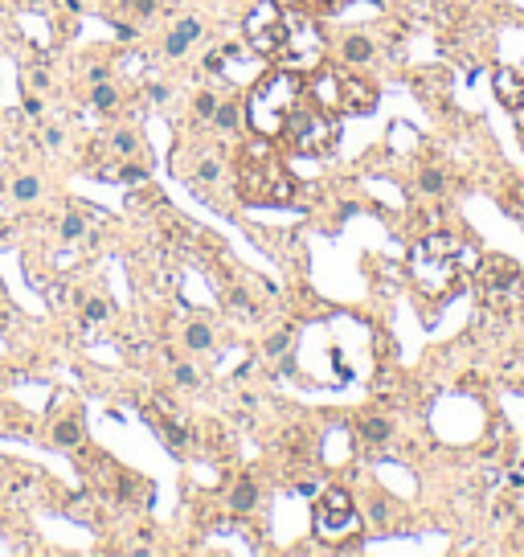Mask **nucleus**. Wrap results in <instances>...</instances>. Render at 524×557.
Segmentation results:
<instances>
[{
	"instance_id": "obj_2",
	"label": "nucleus",
	"mask_w": 524,
	"mask_h": 557,
	"mask_svg": "<svg viewBox=\"0 0 524 557\" xmlns=\"http://www.w3.org/2000/svg\"><path fill=\"white\" fill-rule=\"evenodd\" d=\"M308 95V82L299 70H271L262 74V82L246 98V123L262 140H283V127L291 111L299 107V98Z\"/></svg>"
},
{
	"instance_id": "obj_7",
	"label": "nucleus",
	"mask_w": 524,
	"mask_h": 557,
	"mask_svg": "<svg viewBox=\"0 0 524 557\" xmlns=\"http://www.w3.org/2000/svg\"><path fill=\"white\" fill-rule=\"evenodd\" d=\"M336 82H340V111H357V115L373 111L377 90L365 78H357V74H336Z\"/></svg>"
},
{
	"instance_id": "obj_10",
	"label": "nucleus",
	"mask_w": 524,
	"mask_h": 557,
	"mask_svg": "<svg viewBox=\"0 0 524 557\" xmlns=\"http://www.w3.org/2000/svg\"><path fill=\"white\" fill-rule=\"evenodd\" d=\"M258 500H262V488L250 479V475H242V479L234 484V491H229V508H234V512H250Z\"/></svg>"
},
{
	"instance_id": "obj_9",
	"label": "nucleus",
	"mask_w": 524,
	"mask_h": 557,
	"mask_svg": "<svg viewBox=\"0 0 524 557\" xmlns=\"http://www.w3.org/2000/svg\"><path fill=\"white\" fill-rule=\"evenodd\" d=\"M197 37H201V25H197L193 16H184L177 29L164 37V53H168V58H184V53H189V46H193Z\"/></svg>"
},
{
	"instance_id": "obj_3",
	"label": "nucleus",
	"mask_w": 524,
	"mask_h": 557,
	"mask_svg": "<svg viewBox=\"0 0 524 557\" xmlns=\"http://www.w3.org/2000/svg\"><path fill=\"white\" fill-rule=\"evenodd\" d=\"M283 140H291V147L299 156H324L336 144V123H332V115L320 103H303L299 98V107L291 111L287 127H283Z\"/></svg>"
},
{
	"instance_id": "obj_17",
	"label": "nucleus",
	"mask_w": 524,
	"mask_h": 557,
	"mask_svg": "<svg viewBox=\"0 0 524 557\" xmlns=\"http://www.w3.org/2000/svg\"><path fill=\"white\" fill-rule=\"evenodd\" d=\"M53 442H58V447H78L82 442V418L78 414H70L66 422L53 426Z\"/></svg>"
},
{
	"instance_id": "obj_28",
	"label": "nucleus",
	"mask_w": 524,
	"mask_h": 557,
	"mask_svg": "<svg viewBox=\"0 0 524 557\" xmlns=\"http://www.w3.org/2000/svg\"><path fill=\"white\" fill-rule=\"evenodd\" d=\"M127 16H152L156 13V0H123Z\"/></svg>"
},
{
	"instance_id": "obj_23",
	"label": "nucleus",
	"mask_w": 524,
	"mask_h": 557,
	"mask_svg": "<svg viewBox=\"0 0 524 557\" xmlns=\"http://www.w3.org/2000/svg\"><path fill=\"white\" fill-rule=\"evenodd\" d=\"M82 234H86V222H82V213H70V217H62V242H78Z\"/></svg>"
},
{
	"instance_id": "obj_20",
	"label": "nucleus",
	"mask_w": 524,
	"mask_h": 557,
	"mask_svg": "<svg viewBox=\"0 0 524 557\" xmlns=\"http://www.w3.org/2000/svg\"><path fill=\"white\" fill-rule=\"evenodd\" d=\"M13 197H16V201H21V205H29V201H37V197H41V180H37V177H29V172H25V177H16V184H13Z\"/></svg>"
},
{
	"instance_id": "obj_24",
	"label": "nucleus",
	"mask_w": 524,
	"mask_h": 557,
	"mask_svg": "<svg viewBox=\"0 0 524 557\" xmlns=\"http://www.w3.org/2000/svg\"><path fill=\"white\" fill-rule=\"evenodd\" d=\"M115 180H127V184H144L147 180V168L144 164H123V168H119V172H115Z\"/></svg>"
},
{
	"instance_id": "obj_4",
	"label": "nucleus",
	"mask_w": 524,
	"mask_h": 557,
	"mask_svg": "<svg viewBox=\"0 0 524 557\" xmlns=\"http://www.w3.org/2000/svg\"><path fill=\"white\" fill-rule=\"evenodd\" d=\"M475 283H479V295L491 311H512L520 308V295H524V278L520 266L504 254H491L475 266Z\"/></svg>"
},
{
	"instance_id": "obj_15",
	"label": "nucleus",
	"mask_w": 524,
	"mask_h": 557,
	"mask_svg": "<svg viewBox=\"0 0 524 557\" xmlns=\"http://www.w3.org/2000/svg\"><path fill=\"white\" fill-rule=\"evenodd\" d=\"M226 177V160L221 156H201L193 168V180L197 184H217V180Z\"/></svg>"
},
{
	"instance_id": "obj_1",
	"label": "nucleus",
	"mask_w": 524,
	"mask_h": 557,
	"mask_svg": "<svg viewBox=\"0 0 524 557\" xmlns=\"http://www.w3.org/2000/svg\"><path fill=\"white\" fill-rule=\"evenodd\" d=\"M463 262H471L467 246L451 234H430L409 250V275L426 299H451L463 283Z\"/></svg>"
},
{
	"instance_id": "obj_35",
	"label": "nucleus",
	"mask_w": 524,
	"mask_h": 557,
	"mask_svg": "<svg viewBox=\"0 0 524 557\" xmlns=\"http://www.w3.org/2000/svg\"><path fill=\"white\" fill-rule=\"evenodd\" d=\"M25 4H46V0H25Z\"/></svg>"
},
{
	"instance_id": "obj_11",
	"label": "nucleus",
	"mask_w": 524,
	"mask_h": 557,
	"mask_svg": "<svg viewBox=\"0 0 524 557\" xmlns=\"http://www.w3.org/2000/svg\"><path fill=\"white\" fill-rule=\"evenodd\" d=\"M340 53H344V62H352V66H369L377 58V46L369 41V37H360V33H352V37H344V46H340Z\"/></svg>"
},
{
	"instance_id": "obj_16",
	"label": "nucleus",
	"mask_w": 524,
	"mask_h": 557,
	"mask_svg": "<svg viewBox=\"0 0 524 557\" xmlns=\"http://www.w3.org/2000/svg\"><path fill=\"white\" fill-rule=\"evenodd\" d=\"M360 439L373 442V447H381V442L393 439V422H389V418H365V422H360Z\"/></svg>"
},
{
	"instance_id": "obj_30",
	"label": "nucleus",
	"mask_w": 524,
	"mask_h": 557,
	"mask_svg": "<svg viewBox=\"0 0 524 557\" xmlns=\"http://www.w3.org/2000/svg\"><path fill=\"white\" fill-rule=\"evenodd\" d=\"M41 140H46V147H62L66 144V131L62 127H46V131H41Z\"/></svg>"
},
{
	"instance_id": "obj_14",
	"label": "nucleus",
	"mask_w": 524,
	"mask_h": 557,
	"mask_svg": "<svg viewBox=\"0 0 524 557\" xmlns=\"http://www.w3.org/2000/svg\"><path fill=\"white\" fill-rule=\"evenodd\" d=\"M90 107H95L98 115H111L115 107H119V90H115V82H111V78L95 82V90H90Z\"/></svg>"
},
{
	"instance_id": "obj_5",
	"label": "nucleus",
	"mask_w": 524,
	"mask_h": 557,
	"mask_svg": "<svg viewBox=\"0 0 524 557\" xmlns=\"http://www.w3.org/2000/svg\"><path fill=\"white\" fill-rule=\"evenodd\" d=\"M238 189H242L246 201H287L291 197V180L287 172L278 168L271 156H266V147H262V160L258 152H250L238 168Z\"/></svg>"
},
{
	"instance_id": "obj_6",
	"label": "nucleus",
	"mask_w": 524,
	"mask_h": 557,
	"mask_svg": "<svg viewBox=\"0 0 524 557\" xmlns=\"http://www.w3.org/2000/svg\"><path fill=\"white\" fill-rule=\"evenodd\" d=\"M311 521H315V537H324V541H340V537H357L360 533L357 504H352V496L344 488L320 491V500L311 508Z\"/></svg>"
},
{
	"instance_id": "obj_21",
	"label": "nucleus",
	"mask_w": 524,
	"mask_h": 557,
	"mask_svg": "<svg viewBox=\"0 0 524 557\" xmlns=\"http://www.w3.org/2000/svg\"><path fill=\"white\" fill-rule=\"evenodd\" d=\"M418 189L430 197H439V193H446V177H442L439 168H426L422 177H418Z\"/></svg>"
},
{
	"instance_id": "obj_34",
	"label": "nucleus",
	"mask_w": 524,
	"mask_h": 557,
	"mask_svg": "<svg viewBox=\"0 0 524 557\" xmlns=\"http://www.w3.org/2000/svg\"><path fill=\"white\" fill-rule=\"evenodd\" d=\"M86 316H90V320H107V316H111V308H107V303H90V308H86Z\"/></svg>"
},
{
	"instance_id": "obj_33",
	"label": "nucleus",
	"mask_w": 524,
	"mask_h": 557,
	"mask_svg": "<svg viewBox=\"0 0 524 557\" xmlns=\"http://www.w3.org/2000/svg\"><path fill=\"white\" fill-rule=\"evenodd\" d=\"M295 369H299V365H295L291 348H287V353H283V357H278V373H283V377H295Z\"/></svg>"
},
{
	"instance_id": "obj_19",
	"label": "nucleus",
	"mask_w": 524,
	"mask_h": 557,
	"mask_svg": "<svg viewBox=\"0 0 524 557\" xmlns=\"http://www.w3.org/2000/svg\"><path fill=\"white\" fill-rule=\"evenodd\" d=\"M111 147H115V156H123V160H131V152H135V147H140V135H135V131L131 127H119L111 135Z\"/></svg>"
},
{
	"instance_id": "obj_32",
	"label": "nucleus",
	"mask_w": 524,
	"mask_h": 557,
	"mask_svg": "<svg viewBox=\"0 0 524 557\" xmlns=\"http://www.w3.org/2000/svg\"><path fill=\"white\" fill-rule=\"evenodd\" d=\"M25 111H29L33 119H37V115H46V103H41V95H33V90H29V95H25Z\"/></svg>"
},
{
	"instance_id": "obj_12",
	"label": "nucleus",
	"mask_w": 524,
	"mask_h": 557,
	"mask_svg": "<svg viewBox=\"0 0 524 557\" xmlns=\"http://www.w3.org/2000/svg\"><path fill=\"white\" fill-rule=\"evenodd\" d=\"M283 16H278V4L275 0H258L254 9H250V16H246V33H258V29H271V25H278Z\"/></svg>"
},
{
	"instance_id": "obj_22",
	"label": "nucleus",
	"mask_w": 524,
	"mask_h": 557,
	"mask_svg": "<svg viewBox=\"0 0 524 557\" xmlns=\"http://www.w3.org/2000/svg\"><path fill=\"white\" fill-rule=\"evenodd\" d=\"M217 103H221V98L213 95V90H201V95L193 98V115H197V119H205V123H209V119H213V111H217Z\"/></svg>"
},
{
	"instance_id": "obj_18",
	"label": "nucleus",
	"mask_w": 524,
	"mask_h": 557,
	"mask_svg": "<svg viewBox=\"0 0 524 557\" xmlns=\"http://www.w3.org/2000/svg\"><path fill=\"white\" fill-rule=\"evenodd\" d=\"M184 344H189L193 353H209L213 348V328L209 324H189L184 328Z\"/></svg>"
},
{
	"instance_id": "obj_26",
	"label": "nucleus",
	"mask_w": 524,
	"mask_h": 557,
	"mask_svg": "<svg viewBox=\"0 0 524 557\" xmlns=\"http://www.w3.org/2000/svg\"><path fill=\"white\" fill-rule=\"evenodd\" d=\"M287 348H291V332H275V336L266 340V348H262V353H266V357H283Z\"/></svg>"
},
{
	"instance_id": "obj_8",
	"label": "nucleus",
	"mask_w": 524,
	"mask_h": 557,
	"mask_svg": "<svg viewBox=\"0 0 524 557\" xmlns=\"http://www.w3.org/2000/svg\"><path fill=\"white\" fill-rule=\"evenodd\" d=\"M491 86H496V98L504 103L508 111H520L524 107V78L512 66H496L491 70Z\"/></svg>"
},
{
	"instance_id": "obj_27",
	"label": "nucleus",
	"mask_w": 524,
	"mask_h": 557,
	"mask_svg": "<svg viewBox=\"0 0 524 557\" xmlns=\"http://www.w3.org/2000/svg\"><path fill=\"white\" fill-rule=\"evenodd\" d=\"M172 377H177V385H184V390L201 385V373H197L193 365H177V369H172Z\"/></svg>"
},
{
	"instance_id": "obj_13",
	"label": "nucleus",
	"mask_w": 524,
	"mask_h": 557,
	"mask_svg": "<svg viewBox=\"0 0 524 557\" xmlns=\"http://www.w3.org/2000/svg\"><path fill=\"white\" fill-rule=\"evenodd\" d=\"M242 111H246V107H242V103H234V98H229V103H217V111H213L209 123L217 131H238V127H242Z\"/></svg>"
},
{
	"instance_id": "obj_25",
	"label": "nucleus",
	"mask_w": 524,
	"mask_h": 557,
	"mask_svg": "<svg viewBox=\"0 0 524 557\" xmlns=\"http://www.w3.org/2000/svg\"><path fill=\"white\" fill-rule=\"evenodd\" d=\"M160 434H164V439H168V447H172L177 455H180V451H184V430H180L177 422H160Z\"/></svg>"
},
{
	"instance_id": "obj_31",
	"label": "nucleus",
	"mask_w": 524,
	"mask_h": 557,
	"mask_svg": "<svg viewBox=\"0 0 524 557\" xmlns=\"http://www.w3.org/2000/svg\"><path fill=\"white\" fill-rule=\"evenodd\" d=\"M168 95H172V90H168L164 82H147V98H152V103H168Z\"/></svg>"
},
{
	"instance_id": "obj_29",
	"label": "nucleus",
	"mask_w": 524,
	"mask_h": 557,
	"mask_svg": "<svg viewBox=\"0 0 524 557\" xmlns=\"http://www.w3.org/2000/svg\"><path fill=\"white\" fill-rule=\"evenodd\" d=\"M25 82H29V86H37V90H46V86H49V74L41 70V66H37V70H25Z\"/></svg>"
}]
</instances>
